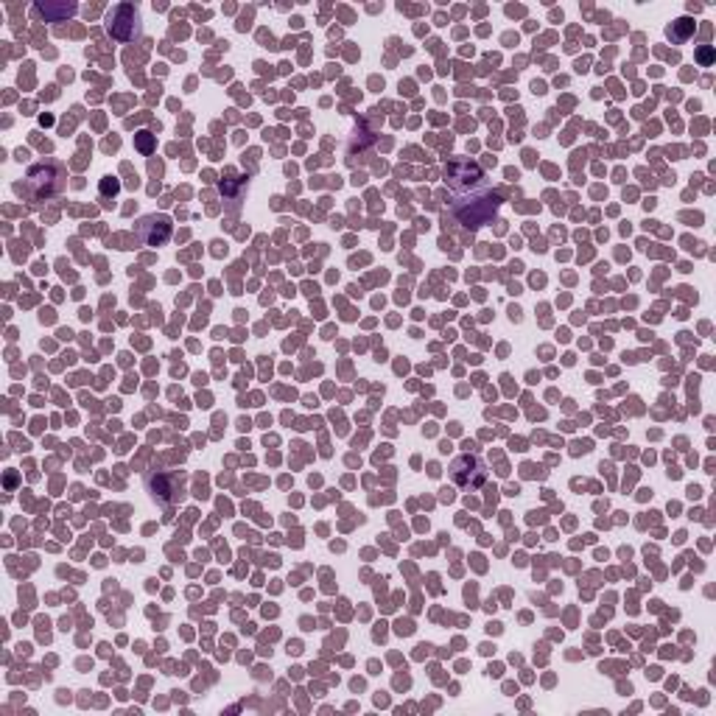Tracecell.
I'll return each mask as SVG.
<instances>
[{
  "mask_svg": "<svg viewBox=\"0 0 716 716\" xmlns=\"http://www.w3.org/2000/svg\"><path fill=\"white\" fill-rule=\"evenodd\" d=\"M448 476L456 487L462 490H479L484 481H487V465H484V459L476 456V454H462L451 462L448 468Z\"/></svg>",
  "mask_w": 716,
  "mask_h": 716,
  "instance_id": "3",
  "label": "cell"
},
{
  "mask_svg": "<svg viewBox=\"0 0 716 716\" xmlns=\"http://www.w3.org/2000/svg\"><path fill=\"white\" fill-rule=\"evenodd\" d=\"M137 23H140L137 9L129 6V4H123V6H118V9L112 12V17H110V34L118 37V39H132V37H137V31H140Z\"/></svg>",
  "mask_w": 716,
  "mask_h": 716,
  "instance_id": "4",
  "label": "cell"
},
{
  "mask_svg": "<svg viewBox=\"0 0 716 716\" xmlns=\"http://www.w3.org/2000/svg\"><path fill=\"white\" fill-rule=\"evenodd\" d=\"M62 179H65V171H62V165H56V162H37V165H31L26 187H20V194L26 191V196L31 202H42V199H48V196H54L59 191Z\"/></svg>",
  "mask_w": 716,
  "mask_h": 716,
  "instance_id": "2",
  "label": "cell"
},
{
  "mask_svg": "<svg viewBox=\"0 0 716 716\" xmlns=\"http://www.w3.org/2000/svg\"><path fill=\"white\" fill-rule=\"evenodd\" d=\"M442 182H445V202L451 213L465 227L479 229L498 213L501 199L479 162L468 157L448 160L445 171H442Z\"/></svg>",
  "mask_w": 716,
  "mask_h": 716,
  "instance_id": "1",
  "label": "cell"
},
{
  "mask_svg": "<svg viewBox=\"0 0 716 716\" xmlns=\"http://www.w3.org/2000/svg\"><path fill=\"white\" fill-rule=\"evenodd\" d=\"M140 149H143V152H149V132H143V135H140Z\"/></svg>",
  "mask_w": 716,
  "mask_h": 716,
  "instance_id": "6",
  "label": "cell"
},
{
  "mask_svg": "<svg viewBox=\"0 0 716 716\" xmlns=\"http://www.w3.org/2000/svg\"><path fill=\"white\" fill-rule=\"evenodd\" d=\"M76 14V6L73 4H37L34 6V17H46V20H65Z\"/></svg>",
  "mask_w": 716,
  "mask_h": 716,
  "instance_id": "5",
  "label": "cell"
}]
</instances>
